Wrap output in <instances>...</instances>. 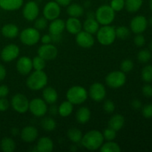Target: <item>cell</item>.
<instances>
[{"mask_svg": "<svg viewBox=\"0 0 152 152\" xmlns=\"http://www.w3.org/2000/svg\"><path fill=\"white\" fill-rule=\"evenodd\" d=\"M104 137L102 133L97 130H92L83 135L82 138V145L89 151H96L103 144Z\"/></svg>", "mask_w": 152, "mask_h": 152, "instance_id": "6da1fadb", "label": "cell"}, {"mask_svg": "<svg viewBox=\"0 0 152 152\" xmlns=\"http://www.w3.org/2000/svg\"><path fill=\"white\" fill-rule=\"evenodd\" d=\"M48 83V76L43 71L35 70L26 81V85L31 90L39 91L44 88Z\"/></svg>", "mask_w": 152, "mask_h": 152, "instance_id": "7a4b0ae2", "label": "cell"}, {"mask_svg": "<svg viewBox=\"0 0 152 152\" xmlns=\"http://www.w3.org/2000/svg\"><path fill=\"white\" fill-rule=\"evenodd\" d=\"M66 97L73 105H80L86 102L88 98V92L84 87L75 86L70 88L66 93Z\"/></svg>", "mask_w": 152, "mask_h": 152, "instance_id": "3957f363", "label": "cell"}, {"mask_svg": "<svg viewBox=\"0 0 152 152\" xmlns=\"http://www.w3.org/2000/svg\"><path fill=\"white\" fill-rule=\"evenodd\" d=\"M96 38L98 42L102 45H110L115 41V28L108 25H103L99 28L96 32Z\"/></svg>", "mask_w": 152, "mask_h": 152, "instance_id": "277c9868", "label": "cell"}, {"mask_svg": "<svg viewBox=\"0 0 152 152\" xmlns=\"http://www.w3.org/2000/svg\"><path fill=\"white\" fill-rule=\"evenodd\" d=\"M96 19L102 25H108L115 19V11L110 5H102L96 10Z\"/></svg>", "mask_w": 152, "mask_h": 152, "instance_id": "5b68a950", "label": "cell"}, {"mask_svg": "<svg viewBox=\"0 0 152 152\" xmlns=\"http://www.w3.org/2000/svg\"><path fill=\"white\" fill-rule=\"evenodd\" d=\"M20 40L24 45L31 46L37 44L40 39L39 31L35 28H28L20 33Z\"/></svg>", "mask_w": 152, "mask_h": 152, "instance_id": "8992f818", "label": "cell"}, {"mask_svg": "<svg viewBox=\"0 0 152 152\" xmlns=\"http://www.w3.org/2000/svg\"><path fill=\"white\" fill-rule=\"evenodd\" d=\"M105 82L108 86L111 88H120L126 83V76L122 71H112L107 75Z\"/></svg>", "mask_w": 152, "mask_h": 152, "instance_id": "52a82bcc", "label": "cell"}, {"mask_svg": "<svg viewBox=\"0 0 152 152\" xmlns=\"http://www.w3.org/2000/svg\"><path fill=\"white\" fill-rule=\"evenodd\" d=\"M28 99L22 94H16L12 97L11 105L13 109L19 114H25L29 109Z\"/></svg>", "mask_w": 152, "mask_h": 152, "instance_id": "ba28073f", "label": "cell"}, {"mask_svg": "<svg viewBox=\"0 0 152 152\" xmlns=\"http://www.w3.org/2000/svg\"><path fill=\"white\" fill-rule=\"evenodd\" d=\"M29 110L31 114L36 117H44L48 112L47 103L44 99L35 98L29 102Z\"/></svg>", "mask_w": 152, "mask_h": 152, "instance_id": "9c48e42d", "label": "cell"}, {"mask_svg": "<svg viewBox=\"0 0 152 152\" xmlns=\"http://www.w3.org/2000/svg\"><path fill=\"white\" fill-rule=\"evenodd\" d=\"M61 13L60 5L56 1H49L43 8V16L48 20H53L59 18Z\"/></svg>", "mask_w": 152, "mask_h": 152, "instance_id": "30bf717a", "label": "cell"}, {"mask_svg": "<svg viewBox=\"0 0 152 152\" xmlns=\"http://www.w3.org/2000/svg\"><path fill=\"white\" fill-rule=\"evenodd\" d=\"M89 96L95 102H100L106 96V90L102 83H95L90 86Z\"/></svg>", "mask_w": 152, "mask_h": 152, "instance_id": "8fae6325", "label": "cell"}, {"mask_svg": "<svg viewBox=\"0 0 152 152\" xmlns=\"http://www.w3.org/2000/svg\"><path fill=\"white\" fill-rule=\"evenodd\" d=\"M58 55V50L54 45L50 44H43L38 49V56H41L46 61L56 59Z\"/></svg>", "mask_w": 152, "mask_h": 152, "instance_id": "7c38bea8", "label": "cell"}, {"mask_svg": "<svg viewBox=\"0 0 152 152\" xmlns=\"http://www.w3.org/2000/svg\"><path fill=\"white\" fill-rule=\"evenodd\" d=\"M148 26V20L144 16H137L132 19L130 28L132 32L134 34H142L146 30Z\"/></svg>", "mask_w": 152, "mask_h": 152, "instance_id": "4fadbf2b", "label": "cell"}, {"mask_svg": "<svg viewBox=\"0 0 152 152\" xmlns=\"http://www.w3.org/2000/svg\"><path fill=\"white\" fill-rule=\"evenodd\" d=\"M22 13L25 19L28 21H34L39 16V8L35 1H30L25 4Z\"/></svg>", "mask_w": 152, "mask_h": 152, "instance_id": "5bb4252c", "label": "cell"}, {"mask_svg": "<svg viewBox=\"0 0 152 152\" xmlns=\"http://www.w3.org/2000/svg\"><path fill=\"white\" fill-rule=\"evenodd\" d=\"M19 48L16 45L10 44L5 46L1 52V57L4 62H11L19 56Z\"/></svg>", "mask_w": 152, "mask_h": 152, "instance_id": "9a60e30c", "label": "cell"}, {"mask_svg": "<svg viewBox=\"0 0 152 152\" xmlns=\"http://www.w3.org/2000/svg\"><path fill=\"white\" fill-rule=\"evenodd\" d=\"M76 42L80 47L83 48H91L94 44V38L92 34L85 31H81L77 34Z\"/></svg>", "mask_w": 152, "mask_h": 152, "instance_id": "2e32d148", "label": "cell"}, {"mask_svg": "<svg viewBox=\"0 0 152 152\" xmlns=\"http://www.w3.org/2000/svg\"><path fill=\"white\" fill-rule=\"evenodd\" d=\"M16 69L22 75H28L33 69L32 59L28 56H22L16 62Z\"/></svg>", "mask_w": 152, "mask_h": 152, "instance_id": "e0dca14e", "label": "cell"}, {"mask_svg": "<svg viewBox=\"0 0 152 152\" xmlns=\"http://www.w3.org/2000/svg\"><path fill=\"white\" fill-rule=\"evenodd\" d=\"M39 132L36 127L32 126H28L23 128L20 135L22 140L25 142H32L36 140L38 137Z\"/></svg>", "mask_w": 152, "mask_h": 152, "instance_id": "ac0fdd59", "label": "cell"}, {"mask_svg": "<svg viewBox=\"0 0 152 152\" xmlns=\"http://www.w3.org/2000/svg\"><path fill=\"white\" fill-rule=\"evenodd\" d=\"M65 28L71 34L77 35L82 31V24L78 18L70 17L65 22Z\"/></svg>", "mask_w": 152, "mask_h": 152, "instance_id": "d6986e66", "label": "cell"}, {"mask_svg": "<svg viewBox=\"0 0 152 152\" xmlns=\"http://www.w3.org/2000/svg\"><path fill=\"white\" fill-rule=\"evenodd\" d=\"M65 28V22L62 19H53L49 25L48 31L49 34L52 35H57L61 34Z\"/></svg>", "mask_w": 152, "mask_h": 152, "instance_id": "ffe728a7", "label": "cell"}, {"mask_svg": "<svg viewBox=\"0 0 152 152\" xmlns=\"http://www.w3.org/2000/svg\"><path fill=\"white\" fill-rule=\"evenodd\" d=\"M36 147L37 151L50 152L53 149V142L50 138L48 137H43L39 140Z\"/></svg>", "mask_w": 152, "mask_h": 152, "instance_id": "44dd1931", "label": "cell"}, {"mask_svg": "<svg viewBox=\"0 0 152 152\" xmlns=\"http://www.w3.org/2000/svg\"><path fill=\"white\" fill-rule=\"evenodd\" d=\"M23 0H0V7L3 10L13 11L20 8Z\"/></svg>", "mask_w": 152, "mask_h": 152, "instance_id": "7402d4cb", "label": "cell"}, {"mask_svg": "<svg viewBox=\"0 0 152 152\" xmlns=\"http://www.w3.org/2000/svg\"><path fill=\"white\" fill-rule=\"evenodd\" d=\"M43 99L48 104H54L57 101L58 94L56 91L52 87L45 88L42 92Z\"/></svg>", "mask_w": 152, "mask_h": 152, "instance_id": "603a6c76", "label": "cell"}, {"mask_svg": "<svg viewBox=\"0 0 152 152\" xmlns=\"http://www.w3.org/2000/svg\"><path fill=\"white\" fill-rule=\"evenodd\" d=\"M125 125V118L121 114L114 115L108 121V127L114 129L116 132L121 130Z\"/></svg>", "mask_w": 152, "mask_h": 152, "instance_id": "cb8c5ba5", "label": "cell"}, {"mask_svg": "<svg viewBox=\"0 0 152 152\" xmlns=\"http://www.w3.org/2000/svg\"><path fill=\"white\" fill-rule=\"evenodd\" d=\"M84 31L91 34H95L99 28V22L94 18H88L83 24Z\"/></svg>", "mask_w": 152, "mask_h": 152, "instance_id": "d4e9b609", "label": "cell"}, {"mask_svg": "<svg viewBox=\"0 0 152 152\" xmlns=\"http://www.w3.org/2000/svg\"><path fill=\"white\" fill-rule=\"evenodd\" d=\"M1 34L7 38H15L19 34V28L14 24H7L1 28Z\"/></svg>", "mask_w": 152, "mask_h": 152, "instance_id": "484cf974", "label": "cell"}, {"mask_svg": "<svg viewBox=\"0 0 152 152\" xmlns=\"http://www.w3.org/2000/svg\"><path fill=\"white\" fill-rule=\"evenodd\" d=\"M91 111L87 107H81L79 108L76 114V118L78 123L81 124H85L88 123L91 118Z\"/></svg>", "mask_w": 152, "mask_h": 152, "instance_id": "4316f807", "label": "cell"}, {"mask_svg": "<svg viewBox=\"0 0 152 152\" xmlns=\"http://www.w3.org/2000/svg\"><path fill=\"white\" fill-rule=\"evenodd\" d=\"M74 110V105L68 100L64 101L58 108L59 114L62 117H67L71 115Z\"/></svg>", "mask_w": 152, "mask_h": 152, "instance_id": "83f0119b", "label": "cell"}, {"mask_svg": "<svg viewBox=\"0 0 152 152\" xmlns=\"http://www.w3.org/2000/svg\"><path fill=\"white\" fill-rule=\"evenodd\" d=\"M67 13L69 15L70 17L79 18L83 15L84 9L79 4H69L67 8Z\"/></svg>", "mask_w": 152, "mask_h": 152, "instance_id": "f1b7e54d", "label": "cell"}, {"mask_svg": "<svg viewBox=\"0 0 152 152\" xmlns=\"http://www.w3.org/2000/svg\"><path fill=\"white\" fill-rule=\"evenodd\" d=\"M143 0H125V7L130 13L138 11L142 7Z\"/></svg>", "mask_w": 152, "mask_h": 152, "instance_id": "f546056e", "label": "cell"}, {"mask_svg": "<svg viewBox=\"0 0 152 152\" xmlns=\"http://www.w3.org/2000/svg\"><path fill=\"white\" fill-rule=\"evenodd\" d=\"M67 136L71 142L74 143H78L81 142L83 135L80 129L77 128H71L67 132Z\"/></svg>", "mask_w": 152, "mask_h": 152, "instance_id": "4dcf8cb0", "label": "cell"}, {"mask_svg": "<svg viewBox=\"0 0 152 152\" xmlns=\"http://www.w3.org/2000/svg\"><path fill=\"white\" fill-rule=\"evenodd\" d=\"M1 149L4 152H13L16 149V143L13 139L4 137L1 141Z\"/></svg>", "mask_w": 152, "mask_h": 152, "instance_id": "1f68e13d", "label": "cell"}, {"mask_svg": "<svg viewBox=\"0 0 152 152\" xmlns=\"http://www.w3.org/2000/svg\"><path fill=\"white\" fill-rule=\"evenodd\" d=\"M101 152H120L121 148L120 146L113 141H107V142L102 144L99 148Z\"/></svg>", "mask_w": 152, "mask_h": 152, "instance_id": "d6a6232c", "label": "cell"}, {"mask_svg": "<svg viewBox=\"0 0 152 152\" xmlns=\"http://www.w3.org/2000/svg\"><path fill=\"white\" fill-rule=\"evenodd\" d=\"M41 126L46 132H52L56 129V123L52 117H44L41 121Z\"/></svg>", "mask_w": 152, "mask_h": 152, "instance_id": "836d02e7", "label": "cell"}, {"mask_svg": "<svg viewBox=\"0 0 152 152\" xmlns=\"http://www.w3.org/2000/svg\"><path fill=\"white\" fill-rule=\"evenodd\" d=\"M116 37L120 39H127L130 37V31L126 26H120L115 28Z\"/></svg>", "mask_w": 152, "mask_h": 152, "instance_id": "e575fe53", "label": "cell"}, {"mask_svg": "<svg viewBox=\"0 0 152 152\" xmlns=\"http://www.w3.org/2000/svg\"><path fill=\"white\" fill-rule=\"evenodd\" d=\"M33 68L37 71H43L46 66V60L41 56H37L32 60Z\"/></svg>", "mask_w": 152, "mask_h": 152, "instance_id": "d590c367", "label": "cell"}, {"mask_svg": "<svg viewBox=\"0 0 152 152\" xmlns=\"http://www.w3.org/2000/svg\"><path fill=\"white\" fill-rule=\"evenodd\" d=\"M141 77L142 80L145 83L152 82V65H148L142 68Z\"/></svg>", "mask_w": 152, "mask_h": 152, "instance_id": "8d00e7d4", "label": "cell"}, {"mask_svg": "<svg viewBox=\"0 0 152 152\" xmlns=\"http://www.w3.org/2000/svg\"><path fill=\"white\" fill-rule=\"evenodd\" d=\"M151 58V53L149 50L144 49L141 50L137 54V59L140 62L142 63H147L149 62V60Z\"/></svg>", "mask_w": 152, "mask_h": 152, "instance_id": "74e56055", "label": "cell"}, {"mask_svg": "<svg viewBox=\"0 0 152 152\" xmlns=\"http://www.w3.org/2000/svg\"><path fill=\"white\" fill-rule=\"evenodd\" d=\"M48 19L45 17H40L35 19L34 22V28L38 31H43L47 28Z\"/></svg>", "mask_w": 152, "mask_h": 152, "instance_id": "f35d334b", "label": "cell"}, {"mask_svg": "<svg viewBox=\"0 0 152 152\" xmlns=\"http://www.w3.org/2000/svg\"><path fill=\"white\" fill-rule=\"evenodd\" d=\"M120 68L121 71L124 73H129L132 71L134 68V62L131 59H125L121 62L120 65Z\"/></svg>", "mask_w": 152, "mask_h": 152, "instance_id": "ab89813d", "label": "cell"}, {"mask_svg": "<svg viewBox=\"0 0 152 152\" xmlns=\"http://www.w3.org/2000/svg\"><path fill=\"white\" fill-rule=\"evenodd\" d=\"M104 140L107 141H113L117 137V132L114 129L108 127V129H105L102 133Z\"/></svg>", "mask_w": 152, "mask_h": 152, "instance_id": "60d3db41", "label": "cell"}, {"mask_svg": "<svg viewBox=\"0 0 152 152\" xmlns=\"http://www.w3.org/2000/svg\"><path fill=\"white\" fill-rule=\"evenodd\" d=\"M110 6L115 12L121 11L125 7V0H111Z\"/></svg>", "mask_w": 152, "mask_h": 152, "instance_id": "b9f144b4", "label": "cell"}, {"mask_svg": "<svg viewBox=\"0 0 152 152\" xmlns=\"http://www.w3.org/2000/svg\"><path fill=\"white\" fill-rule=\"evenodd\" d=\"M115 104H114V102L113 101L108 99V100H106L104 102L103 109L108 114H111V113L114 112V110H115Z\"/></svg>", "mask_w": 152, "mask_h": 152, "instance_id": "7bdbcfd3", "label": "cell"}, {"mask_svg": "<svg viewBox=\"0 0 152 152\" xmlns=\"http://www.w3.org/2000/svg\"><path fill=\"white\" fill-rule=\"evenodd\" d=\"M142 114L145 118H152V104L145 105L142 109Z\"/></svg>", "mask_w": 152, "mask_h": 152, "instance_id": "ee69618b", "label": "cell"}, {"mask_svg": "<svg viewBox=\"0 0 152 152\" xmlns=\"http://www.w3.org/2000/svg\"><path fill=\"white\" fill-rule=\"evenodd\" d=\"M134 42L137 47H142L145 43V39L141 34H137L134 39Z\"/></svg>", "mask_w": 152, "mask_h": 152, "instance_id": "f6af8a7d", "label": "cell"}, {"mask_svg": "<svg viewBox=\"0 0 152 152\" xmlns=\"http://www.w3.org/2000/svg\"><path fill=\"white\" fill-rule=\"evenodd\" d=\"M10 102L5 97L0 98V111H5L8 109Z\"/></svg>", "mask_w": 152, "mask_h": 152, "instance_id": "bcb514c9", "label": "cell"}, {"mask_svg": "<svg viewBox=\"0 0 152 152\" xmlns=\"http://www.w3.org/2000/svg\"><path fill=\"white\" fill-rule=\"evenodd\" d=\"M142 94L145 97H151L152 96V86L151 85H145L142 88Z\"/></svg>", "mask_w": 152, "mask_h": 152, "instance_id": "7dc6e473", "label": "cell"}, {"mask_svg": "<svg viewBox=\"0 0 152 152\" xmlns=\"http://www.w3.org/2000/svg\"><path fill=\"white\" fill-rule=\"evenodd\" d=\"M132 106L134 109L138 110L142 107V102L139 99H134L132 102Z\"/></svg>", "mask_w": 152, "mask_h": 152, "instance_id": "c3c4849f", "label": "cell"}, {"mask_svg": "<svg viewBox=\"0 0 152 152\" xmlns=\"http://www.w3.org/2000/svg\"><path fill=\"white\" fill-rule=\"evenodd\" d=\"M41 41L42 44H50L52 42L51 36L50 34H45L41 38Z\"/></svg>", "mask_w": 152, "mask_h": 152, "instance_id": "681fc988", "label": "cell"}, {"mask_svg": "<svg viewBox=\"0 0 152 152\" xmlns=\"http://www.w3.org/2000/svg\"><path fill=\"white\" fill-rule=\"evenodd\" d=\"M6 74H7V72H6L5 68L4 65L0 64V81L4 80V78L6 77Z\"/></svg>", "mask_w": 152, "mask_h": 152, "instance_id": "f907efd6", "label": "cell"}, {"mask_svg": "<svg viewBox=\"0 0 152 152\" xmlns=\"http://www.w3.org/2000/svg\"><path fill=\"white\" fill-rule=\"evenodd\" d=\"M49 113H50V115L55 116L57 114H59V111H58V108L54 105L53 104H51V106L49 108Z\"/></svg>", "mask_w": 152, "mask_h": 152, "instance_id": "816d5d0a", "label": "cell"}, {"mask_svg": "<svg viewBox=\"0 0 152 152\" xmlns=\"http://www.w3.org/2000/svg\"><path fill=\"white\" fill-rule=\"evenodd\" d=\"M55 1L61 6H68L71 0H55Z\"/></svg>", "mask_w": 152, "mask_h": 152, "instance_id": "f5cc1de1", "label": "cell"}, {"mask_svg": "<svg viewBox=\"0 0 152 152\" xmlns=\"http://www.w3.org/2000/svg\"><path fill=\"white\" fill-rule=\"evenodd\" d=\"M51 36V39H52V42H59V41L62 39V37H61V34H57V35H52Z\"/></svg>", "mask_w": 152, "mask_h": 152, "instance_id": "db71d44e", "label": "cell"}, {"mask_svg": "<svg viewBox=\"0 0 152 152\" xmlns=\"http://www.w3.org/2000/svg\"><path fill=\"white\" fill-rule=\"evenodd\" d=\"M11 133L13 136H16L19 134V130L17 129V128H13L11 129Z\"/></svg>", "mask_w": 152, "mask_h": 152, "instance_id": "11a10c76", "label": "cell"}, {"mask_svg": "<svg viewBox=\"0 0 152 152\" xmlns=\"http://www.w3.org/2000/svg\"><path fill=\"white\" fill-rule=\"evenodd\" d=\"M149 7H150V9H151V10L152 11V0H150L149 1Z\"/></svg>", "mask_w": 152, "mask_h": 152, "instance_id": "9f6ffc18", "label": "cell"}, {"mask_svg": "<svg viewBox=\"0 0 152 152\" xmlns=\"http://www.w3.org/2000/svg\"><path fill=\"white\" fill-rule=\"evenodd\" d=\"M148 47H149V50H150V51H152V42H151V43H150L149 46H148Z\"/></svg>", "mask_w": 152, "mask_h": 152, "instance_id": "6f0895ef", "label": "cell"}, {"mask_svg": "<svg viewBox=\"0 0 152 152\" xmlns=\"http://www.w3.org/2000/svg\"><path fill=\"white\" fill-rule=\"evenodd\" d=\"M148 23H149L150 25H151V26H152V17L150 18V19H149V21H148Z\"/></svg>", "mask_w": 152, "mask_h": 152, "instance_id": "680465c9", "label": "cell"}, {"mask_svg": "<svg viewBox=\"0 0 152 152\" xmlns=\"http://www.w3.org/2000/svg\"><path fill=\"white\" fill-rule=\"evenodd\" d=\"M2 97V96H1V93H0V98H1Z\"/></svg>", "mask_w": 152, "mask_h": 152, "instance_id": "91938a15", "label": "cell"}]
</instances>
